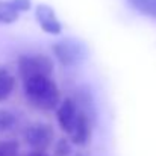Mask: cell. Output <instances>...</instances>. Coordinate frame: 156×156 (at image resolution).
I'll return each mask as SVG.
<instances>
[{"mask_svg": "<svg viewBox=\"0 0 156 156\" xmlns=\"http://www.w3.org/2000/svg\"><path fill=\"white\" fill-rule=\"evenodd\" d=\"M23 93L30 103L41 111H53L61 103V91L50 76L38 74L23 79Z\"/></svg>", "mask_w": 156, "mask_h": 156, "instance_id": "1", "label": "cell"}, {"mask_svg": "<svg viewBox=\"0 0 156 156\" xmlns=\"http://www.w3.org/2000/svg\"><path fill=\"white\" fill-rule=\"evenodd\" d=\"M52 52L59 64L65 67H74L88 58V49L85 43L76 38H62L55 41Z\"/></svg>", "mask_w": 156, "mask_h": 156, "instance_id": "2", "label": "cell"}, {"mask_svg": "<svg viewBox=\"0 0 156 156\" xmlns=\"http://www.w3.org/2000/svg\"><path fill=\"white\" fill-rule=\"evenodd\" d=\"M18 73L21 79H27L32 76L44 74V76H52L53 74V61L43 53H35V55H23L18 58Z\"/></svg>", "mask_w": 156, "mask_h": 156, "instance_id": "3", "label": "cell"}, {"mask_svg": "<svg viewBox=\"0 0 156 156\" xmlns=\"http://www.w3.org/2000/svg\"><path fill=\"white\" fill-rule=\"evenodd\" d=\"M55 132L47 123H34L24 130V141L32 150L46 152L53 141Z\"/></svg>", "mask_w": 156, "mask_h": 156, "instance_id": "4", "label": "cell"}, {"mask_svg": "<svg viewBox=\"0 0 156 156\" xmlns=\"http://www.w3.org/2000/svg\"><path fill=\"white\" fill-rule=\"evenodd\" d=\"M77 114H79V108L74 102V99H71V97H67V99L61 100L59 106L56 108L58 124L62 129V132H65L67 135L71 133V130L74 127V123H76V118H77Z\"/></svg>", "mask_w": 156, "mask_h": 156, "instance_id": "5", "label": "cell"}, {"mask_svg": "<svg viewBox=\"0 0 156 156\" xmlns=\"http://www.w3.org/2000/svg\"><path fill=\"white\" fill-rule=\"evenodd\" d=\"M35 17L37 21L40 24V27L46 32V34H52V35H58L62 32V24L56 15V12L53 11L52 6L49 5H38L35 8Z\"/></svg>", "mask_w": 156, "mask_h": 156, "instance_id": "6", "label": "cell"}, {"mask_svg": "<svg viewBox=\"0 0 156 156\" xmlns=\"http://www.w3.org/2000/svg\"><path fill=\"white\" fill-rule=\"evenodd\" d=\"M93 126H94V123L83 112L79 111L77 118H76V123H74V127H73L71 133L68 135L71 138V143L76 144V146H85V144H88L90 140H91Z\"/></svg>", "mask_w": 156, "mask_h": 156, "instance_id": "7", "label": "cell"}, {"mask_svg": "<svg viewBox=\"0 0 156 156\" xmlns=\"http://www.w3.org/2000/svg\"><path fill=\"white\" fill-rule=\"evenodd\" d=\"M74 102H76V105H77V108H79L80 112H83L93 123H96V117H97L96 105H94L93 94L90 93V90L87 87H80V88L76 90Z\"/></svg>", "mask_w": 156, "mask_h": 156, "instance_id": "8", "label": "cell"}, {"mask_svg": "<svg viewBox=\"0 0 156 156\" xmlns=\"http://www.w3.org/2000/svg\"><path fill=\"white\" fill-rule=\"evenodd\" d=\"M14 88H15V77L6 68H0V102L8 100Z\"/></svg>", "mask_w": 156, "mask_h": 156, "instance_id": "9", "label": "cell"}, {"mask_svg": "<svg viewBox=\"0 0 156 156\" xmlns=\"http://www.w3.org/2000/svg\"><path fill=\"white\" fill-rule=\"evenodd\" d=\"M136 12L156 20V0H126Z\"/></svg>", "mask_w": 156, "mask_h": 156, "instance_id": "10", "label": "cell"}, {"mask_svg": "<svg viewBox=\"0 0 156 156\" xmlns=\"http://www.w3.org/2000/svg\"><path fill=\"white\" fill-rule=\"evenodd\" d=\"M15 121H17V118H15V115L11 111L0 109V133L9 130L15 124Z\"/></svg>", "mask_w": 156, "mask_h": 156, "instance_id": "11", "label": "cell"}, {"mask_svg": "<svg viewBox=\"0 0 156 156\" xmlns=\"http://www.w3.org/2000/svg\"><path fill=\"white\" fill-rule=\"evenodd\" d=\"M18 143L8 140V141H0V156H17L18 155Z\"/></svg>", "mask_w": 156, "mask_h": 156, "instance_id": "12", "label": "cell"}, {"mask_svg": "<svg viewBox=\"0 0 156 156\" xmlns=\"http://www.w3.org/2000/svg\"><path fill=\"white\" fill-rule=\"evenodd\" d=\"M71 153V143L67 138H61L55 144V155L56 156H68Z\"/></svg>", "mask_w": 156, "mask_h": 156, "instance_id": "13", "label": "cell"}, {"mask_svg": "<svg viewBox=\"0 0 156 156\" xmlns=\"http://www.w3.org/2000/svg\"><path fill=\"white\" fill-rule=\"evenodd\" d=\"M11 2L15 5V8H17L20 12L29 11L30 6H32V2H30V0H11Z\"/></svg>", "mask_w": 156, "mask_h": 156, "instance_id": "14", "label": "cell"}, {"mask_svg": "<svg viewBox=\"0 0 156 156\" xmlns=\"http://www.w3.org/2000/svg\"><path fill=\"white\" fill-rule=\"evenodd\" d=\"M14 21H17V18H14L12 15H9V14H6L5 11L0 9V23L9 24V23H14Z\"/></svg>", "mask_w": 156, "mask_h": 156, "instance_id": "15", "label": "cell"}, {"mask_svg": "<svg viewBox=\"0 0 156 156\" xmlns=\"http://www.w3.org/2000/svg\"><path fill=\"white\" fill-rule=\"evenodd\" d=\"M26 156H49V155H46L44 152H38V150H32L30 153H27Z\"/></svg>", "mask_w": 156, "mask_h": 156, "instance_id": "16", "label": "cell"}]
</instances>
